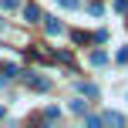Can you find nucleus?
I'll return each mask as SVG.
<instances>
[{"mask_svg": "<svg viewBox=\"0 0 128 128\" xmlns=\"http://www.w3.org/2000/svg\"><path fill=\"white\" fill-rule=\"evenodd\" d=\"M24 17H27V20H30V24H34V20L40 17V10H37V7H27V10H24Z\"/></svg>", "mask_w": 128, "mask_h": 128, "instance_id": "1", "label": "nucleus"}, {"mask_svg": "<svg viewBox=\"0 0 128 128\" xmlns=\"http://www.w3.org/2000/svg\"><path fill=\"white\" fill-rule=\"evenodd\" d=\"M47 34H61V24H58V20H47Z\"/></svg>", "mask_w": 128, "mask_h": 128, "instance_id": "2", "label": "nucleus"}, {"mask_svg": "<svg viewBox=\"0 0 128 128\" xmlns=\"http://www.w3.org/2000/svg\"><path fill=\"white\" fill-rule=\"evenodd\" d=\"M91 64H94V68H98V64H104V54H101V51H94V54H91Z\"/></svg>", "mask_w": 128, "mask_h": 128, "instance_id": "3", "label": "nucleus"}, {"mask_svg": "<svg viewBox=\"0 0 128 128\" xmlns=\"http://www.w3.org/2000/svg\"><path fill=\"white\" fill-rule=\"evenodd\" d=\"M61 7H78V0H58Z\"/></svg>", "mask_w": 128, "mask_h": 128, "instance_id": "4", "label": "nucleus"}]
</instances>
